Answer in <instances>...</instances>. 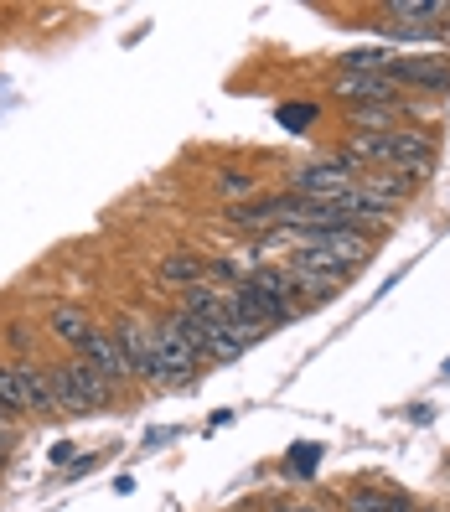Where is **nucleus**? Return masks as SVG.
Masks as SVG:
<instances>
[{"label": "nucleus", "mask_w": 450, "mask_h": 512, "mask_svg": "<svg viewBox=\"0 0 450 512\" xmlns=\"http://www.w3.org/2000/svg\"><path fill=\"white\" fill-rule=\"evenodd\" d=\"M47 326H52V337H57V342H68L73 352H78V347L99 331L94 321H88V311H78V306H57V311L47 316Z\"/></svg>", "instance_id": "obj_10"}, {"label": "nucleus", "mask_w": 450, "mask_h": 512, "mask_svg": "<svg viewBox=\"0 0 450 512\" xmlns=\"http://www.w3.org/2000/svg\"><path fill=\"white\" fill-rule=\"evenodd\" d=\"M78 363H83V368H94L104 383H125V378H135V363L125 357V347L114 342V331H94V337L78 347Z\"/></svg>", "instance_id": "obj_4"}, {"label": "nucleus", "mask_w": 450, "mask_h": 512, "mask_svg": "<svg viewBox=\"0 0 450 512\" xmlns=\"http://www.w3.org/2000/svg\"><path fill=\"white\" fill-rule=\"evenodd\" d=\"M316 461H321L316 445H295V450H290V476H295V481H311Z\"/></svg>", "instance_id": "obj_14"}, {"label": "nucleus", "mask_w": 450, "mask_h": 512, "mask_svg": "<svg viewBox=\"0 0 450 512\" xmlns=\"http://www.w3.org/2000/svg\"><path fill=\"white\" fill-rule=\"evenodd\" d=\"M47 378H52L57 414H99V409L109 404V388H114V383H104L94 368H83L78 357H73V363L47 368Z\"/></svg>", "instance_id": "obj_1"}, {"label": "nucleus", "mask_w": 450, "mask_h": 512, "mask_svg": "<svg viewBox=\"0 0 450 512\" xmlns=\"http://www.w3.org/2000/svg\"><path fill=\"white\" fill-rule=\"evenodd\" d=\"M352 125L368 130V135H388V130H394V114H388L383 104H357L352 109Z\"/></svg>", "instance_id": "obj_13"}, {"label": "nucleus", "mask_w": 450, "mask_h": 512, "mask_svg": "<svg viewBox=\"0 0 450 512\" xmlns=\"http://www.w3.org/2000/svg\"><path fill=\"white\" fill-rule=\"evenodd\" d=\"M192 373H197V352L176 337L171 321L150 326V352L140 363V378H150V383H187Z\"/></svg>", "instance_id": "obj_2"}, {"label": "nucleus", "mask_w": 450, "mask_h": 512, "mask_svg": "<svg viewBox=\"0 0 450 512\" xmlns=\"http://www.w3.org/2000/svg\"><path fill=\"white\" fill-rule=\"evenodd\" d=\"M347 187H357V166H347L342 156L295 171V197H311V202H337Z\"/></svg>", "instance_id": "obj_3"}, {"label": "nucleus", "mask_w": 450, "mask_h": 512, "mask_svg": "<svg viewBox=\"0 0 450 512\" xmlns=\"http://www.w3.org/2000/svg\"><path fill=\"white\" fill-rule=\"evenodd\" d=\"M182 316H192L197 326H223L228 321V290H213V285H192L182 295Z\"/></svg>", "instance_id": "obj_8"}, {"label": "nucleus", "mask_w": 450, "mask_h": 512, "mask_svg": "<svg viewBox=\"0 0 450 512\" xmlns=\"http://www.w3.org/2000/svg\"><path fill=\"white\" fill-rule=\"evenodd\" d=\"M207 259H197V254H171V259H161V269H156V280L161 285H176V290H192V285H202L207 280Z\"/></svg>", "instance_id": "obj_11"}, {"label": "nucleus", "mask_w": 450, "mask_h": 512, "mask_svg": "<svg viewBox=\"0 0 450 512\" xmlns=\"http://www.w3.org/2000/svg\"><path fill=\"white\" fill-rule=\"evenodd\" d=\"M218 192H223L228 202H238V197L254 192V176H249V171H223V176H218Z\"/></svg>", "instance_id": "obj_15"}, {"label": "nucleus", "mask_w": 450, "mask_h": 512, "mask_svg": "<svg viewBox=\"0 0 450 512\" xmlns=\"http://www.w3.org/2000/svg\"><path fill=\"white\" fill-rule=\"evenodd\" d=\"M295 512H321V507H295Z\"/></svg>", "instance_id": "obj_16"}, {"label": "nucleus", "mask_w": 450, "mask_h": 512, "mask_svg": "<svg viewBox=\"0 0 450 512\" xmlns=\"http://www.w3.org/2000/svg\"><path fill=\"white\" fill-rule=\"evenodd\" d=\"M394 83H414V88H450V68L435 63V57H388V68H383Z\"/></svg>", "instance_id": "obj_7"}, {"label": "nucleus", "mask_w": 450, "mask_h": 512, "mask_svg": "<svg viewBox=\"0 0 450 512\" xmlns=\"http://www.w3.org/2000/svg\"><path fill=\"white\" fill-rule=\"evenodd\" d=\"M280 213H285V197H264V202H244L228 213V228L238 233H259V228H280Z\"/></svg>", "instance_id": "obj_9"}, {"label": "nucleus", "mask_w": 450, "mask_h": 512, "mask_svg": "<svg viewBox=\"0 0 450 512\" xmlns=\"http://www.w3.org/2000/svg\"><path fill=\"white\" fill-rule=\"evenodd\" d=\"M275 512H285V507H275Z\"/></svg>", "instance_id": "obj_17"}, {"label": "nucleus", "mask_w": 450, "mask_h": 512, "mask_svg": "<svg viewBox=\"0 0 450 512\" xmlns=\"http://www.w3.org/2000/svg\"><path fill=\"white\" fill-rule=\"evenodd\" d=\"M450 6H440V0H388L383 16H394V21H435L445 16Z\"/></svg>", "instance_id": "obj_12"}, {"label": "nucleus", "mask_w": 450, "mask_h": 512, "mask_svg": "<svg viewBox=\"0 0 450 512\" xmlns=\"http://www.w3.org/2000/svg\"><path fill=\"white\" fill-rule=\"evenodd\" d=\"M11 373H16V404H21L26 414H57V399H52V378H47V368H37L32 357H16Z\"/></svg>", "instance_id": "obj_5"}, {"label": "nucleus", "mask_w": 450, "mask_h": 512, "mask_svg": "<svg viewBox=\"0 0 450 512\" xmlns=\"http://www.w3.org/2000/svg\"><path fill=\"white\" fill-rule=\"evenodd\" d=\"M337 94L352 99V109H357V104H383V109H388V104L399 99V83L388 78V73H342V78H337Z\"/></svg>", "instance_id": "obj_6"}]
</instances>
